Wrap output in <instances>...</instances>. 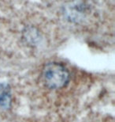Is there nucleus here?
<instances>
[{"label": "nucleus", "instance_id": "obj_1", "mask_svg": "<svg viewBox=\"0 0 115 122\" xmlns=\"http://www.w3.org/2000/svg\"><path fill=\"white\" fill-rule=\"evenodd\" d=\"M43 81L51 90L65 87L70 80V73L64 65L52 62L47 63L43 70Z\"/></svg>", "mask_w": 115, "mask_h": 122}, {"label": "nucleus", "instance_id": "obj_2", "mask_svg": "<svg viewBox=\"0 0 115 122\" xmlns=\"http://www.w3.org/2000/svg\"><path fill=\"white\" fill-rule=\"evenodd\" d=\"M12 103L10 86L6 82L0 83V108L9 109Z\"/></svg>", "mask_w": 115, "mask_h": 122}]
</instances>
